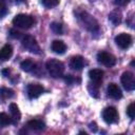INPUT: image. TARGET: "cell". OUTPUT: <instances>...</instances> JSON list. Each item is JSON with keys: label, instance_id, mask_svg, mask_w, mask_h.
<instances>
[{"label": "cell", "instance_id": "obj_1", "mask_svg": "<svg viewBox=\"0 0 135 135\" xmlns=\"http://www.w3.org/2000/svg\"><path fill=\"white\" fill-rule=\"evenodd\" d=\"M45 68L53 78L61 77L64 72V64L58 59H50L49 61H46Z\"/></svg>", "mask_w": 135, "mask_h": 135}, {"label": "cell", "instance_id": "obj_2", "mask_svg": "<svg viewBox=\"0 0 135 135\" xmlns=\"http://www.w3.org/2000/svg\"><path fill=\"white\" fill-rule=\"evenodd\" d=\"M34 23H35L34 18L26 14H18L13 19V24L16 27L23 28V30H27V28L32 27L34 25Z\"/></svg>", "mask_w": 135, "mask_h": 135}, {"label": "cell", "instance_id": "obj_3", "mask_svg": "<svg viewBox=\"0 0 135 135\" xmlns=\"http://www.w3.org/2000/svg\"><path fill=\"white\" fill-rule=\"evenodd\" d=\"M78 17H79V20L82 22L83 26H84L86 30H89V31L92 32V33L98 31V28H99L98 23H97V21H96L90 14H88L86 12H81V13L78 15Z\"/></svg>", "mask_w": 135, "mask_h": 135}, {"label": "cell", "instance_id": "obj_4", "mask_svg": "<svg viewBox=\"0 0 135 135\" xmlns=\"http://www.w3.org/2000/svg\"><path fill=\"white\" fill-rule=\"evenodd\" d=\"M21 43L23 45V47L25 50H27L28 52L33 53V54H40V46L38 44V42L36 41V39L31 36V35H25L23 36Z\"/></svg>", "mask_w": 135, "mask_h": 135}, {"label": "cell", "instance_id": "obj_5", "mask_svg": "<svg viewBox=\"0 0 135 135\" xmlns=\"http://www.w3.org/2000/svg\"><path fill=\"white\" fill-rule=\"evenodd\" d=\"M121 83L123 85V88L127 91H133L135 89V78H134V74L132 72H124L121 75Z\"/></svg>", "mask_w": 135, "mask_h": 135}, {"label": "cell", "instance_id": "obj_6", "mask_svg": "<svg viewBox=\"0 0 135 135\" xmlns=\"http://www.w3.org/2000/svg\"><path fill=\"white\" fill-rule=\"evenodd\" d=\"M132 41H133L132 36L130 34H127V33H121V34H119V35H117L115 37L116 44L122 50L129 49L131 46V44H132Z\"/></svg>", "mask_w": 135, "mask_h": 135}, {"label": "cell", "instance_id": "obj_7", "mask_svg": "<svg viewBox=\"0 0 135 135\" xmlns=\"http://www.w3.org/2000/svg\"><path fill=\"white\" fill-rule=\"evenodd\" d=\"M102 118L107 123H114L118 120V112L114 107H108L102 111Z\"/></svg>", "mask_w": 135, "mask_h": 135}, {"label": "cell", "instance_id": "obj_8", "mask_svg": "<svg viewBox=\"0 0 135 135\" xmlns=\"http://www.w3.org/2000/svg\"><path fill=\"white\" fill-rule=\"evenodd\" d=\"M97 60H98L99 63H101V64H103L105 66H109V68L115 65V63H116V58L112 54H110L108 52L98 53L97 54Z\"/></svg>", "mask_w": 135, "mask_h": 135}, {"label": "cell", "instance_id": "obj_9", "mask_svg": "<svg viewBox=\"0 0 135 135\" xmlns=\"http://www.w3.org/2000/svg\"><path fill=\"white\" fill-rule=\"evenodd\" d=\"M44 92V88L39 83H31L27 85V96L30 99L38 98Z\"/></svg>", "mask_w": 135, "mask_h": 135}, {"label": "cell", "instance_id": "obj_10", "mask_svg": "<svg viewBox=\"0 0 135 135\" xmlns=\"http://www.w3.org/2000/svg\"><path fill=\"white\" fill-rule=\"evenodd\" d=\"M107 92H108V95H109L111 98L115 99V100H118V99H120V98L122 97V92H121L120 88H119L116 83H113V82L110 83V84L108 85Z\"/></svg>", "mask_w": 135, "mask_h": 135}, {"label": "cell", "instance_id": "obj_11", "mask_svg": "<svg viewBox=\"0 0 135 135\" xmlns=\"http://www.w3.org/2000/svg\"><path fill=\"white\" fill-rule=\"evenodd\" d=\"M84 66V59L82 56H74L70 61V68L75 71H80Z\"/></svg>", "mask_w": 135, "mask_h": 135}, {"label": "cell", "instance_id": "obj_12", "mask_svg": "<svg viewBox=\"0 0 135 135\" xmlns=\"http://www.w3.org/2000/svg\"><path fill=\"white\" fill-rule=\"evenodd\" d=\"M51 49H52V51L54 53L61 55V54H64L65 53L66 45H65V43L62 40H54L52 42V44H51Z\"/></svg>", "mask_w": 135, "mask_h": 135}, {"label": "cell", "instance_id": "obj_13", "mask_svg": "<svg viewBox=\"0 0 135 135\" xmlns=\"http://www.w3.org/2000/svg\"><path fill=\"white\" fill-rule=\"evenodd\" d=\"M89 77L93 82L100 84V82L102 81V77H103V71H101L99 69L90 70L89 71Z\"/></svg>", "mask_w": 135, "mask_h": 135}, {"label": "cell", "instance_id": "obj_14", "mask_svg": "<svg viewBox=\"0 0 135 135\" xmlns=\"http://www.w3.org/2000/svg\"><path fill=\"white\" fill-rule=\"evenodd\" d=\"M13 55V47L11 44H5L0 49V61L8 60Z\"/></svg>", "mask_w": 135, "mask_h": 135}, {"label": "cell", "instance_id": "obj_15", "mask_svg": "<svg viewBox=\"0 0 135 135\" xmlns=\"http://www.w3.org/2000/svg\"><path fill=\"white\" fill-rule=\"evenodd\" d=\"M8 109H9V112H11V115H12L13 123H17V122L20 120V118H21V113H20V111H19L18 105H17L16 103L12 102V103L9 104Z\"/></svg>", "mask_w": 135, "mask_h": 135}, {"label": "cell", "instance_id": "obj_16", "mask_svg": "<svg viewBox=\"0 0 135 135\" xmlns=\"http://www.w3.org/2000/svg\"><path fill=\"white\" fill-rule=\"evenodd\" d=\"M26 126L32 129V130H35V131H42L45 129V124L42 120L40 119H32L30 121H27Z\"/></svg>", "mask_w": 135, "mask_h": 135}, {"label": "cell", "instance_id": "obj_17", "mask_svg": "<svg viewBox=\"0 0 135 135\" xmlns=\"http://www.w3.org/2000/svg\"><path fill=\"white\" fill-rule=\"evenodd\" d=\"M121 19H122V15H121V12L118 11V9H115V11L111 12L110 15H109V20L114 25H118L121 22Z\"/></svg>", "mask_w": 135, "mask_h": 135}, {"label": "cell", "instance_id": "obj_18", "mask_svg": "<svg viewBox=\"0 0 135 135\" xmlns=\"http://www.w3.org/2000/svg\"><path fill=\"white\" fill-rule=\"evenodd\" d=\"M36 64L32 59H25L20 63V68L24 71V72H32L35 69Z\"/></svg>", "mask_w": 135, "mask_h": 135}, {"label": "cell", "instance_id": "obj_19", "mask_svg": "<svg viewBox=\"0 0 135 135\" xmlns=\"http://www.w3.org/2000/svg\"><path fill=\"white\" fill-rule=\"evenodd\" d=\"M88 91H89L90 95L93 96L94 98H98L99 97V84L98 83H95V82L89 83Z\"/></svg>", "mask_w": 135, "mask_h": 135}, {"label": "cell", "instance_id": "obj_20", "mask_svg": "<svg viewBox=\"0 0 135 135\" xmlns=\"http://www.w3.org/2000/svg\"><path fill=\"white\" fill-rule=\"evenodd\" d=\"M13 123V119L6 113H0V128H4L8 124Z\"/></svg>", "mask_w": 135, "mask_h": 135}, {"label": "cell", "instance_id": "obj_21", "mask_svg": "<svg viewBox=\"0 0 135 135\" xmlns=\"http://www.w3.org/2000/svg\"><path fill=\"white\" fill-rule=\"evenodd\" d=\"M14 96V91L8 88H1L0 89V97L2 99H7Z\"/></svg>", "mask_w": 135, "mask_h": 135}, {"label": "cell", "instance_id": "obj_22", "mask_svg": "<svg viewBox=\"0 0 135 135\" xmlns=\"http://www.w3.org/2000/svg\"><path fill=\"white\" fill-rule=\"evenodd\" d=\"M51 30L56 34V35H62L63 33V26L59 22H53L51 24Z\"/></svg>", "mask_w": 135, "mask_h": 135}, {"label": "cell", "instance_id": "obj_23", "mask_svg": "<svg viewBox=\"0 0 135 135\" xmlns=\"http://www.w3.org/2000/svg\"><path fill=\"white\" fill-rule=\"evenodd\" d=\"M41 2L45 7L52 8V7H55L56 5H58L59 0H41Z\"/></svg>", "mask_w": 135, "mask_h": 135}, {"label": "cell", "instance_id": "obj_24", "mask_svg": "<svg viewBox=\"0 0 135 135\" xmlns=\"http://www.w3.org/2000/svg\"><path fill=\"white\" fill-rule=\"evenodd\" d=\"M127 114L131 119H134V117H135V104H134V102L130 103L129 107L127 108Z\"/></svg>", "mask_w": 135, "mask_h": 135}, {"label": "cell", "instance_id": "obj_25", "mask_svg": "<svg viewBox=\"0 0 135 135\" xmlns=\"http://www.w3.org/2000/svg\"><path fill=\"white\" fill-rule=\"evenodd\" d=\"M7 13V6L3 0H0V19H2Z\"/></svg>", "mask_w": 135, "mask_h": 135}, {"label": "cell", "instance_id": "obj_26", "mask_svg": "<svg viewBox=\"0 0 135 135\" xmlns=\"http://www.w3.org/2000/svg\"><path fill=\"white\" fill-rule=\"evenodd\" d=\"M9 36L13 37V38H20L21 33L18 32L17 30H15V28H11V30H9Z\"/></svg>", "mask_w": 135, "mask_h": 135}, {"label": "cell", "instance_id": "obj_27", "mask_svg": "<svg viewBox=\"0 0 135 135\" xmlns=\"http://www.w3.org/2000/svg\"><path fill=\"white\" fill-rule=\"evenodd\" d=\"M130 2V0H114V3L118 6H123L126 4H128Z\"/></svg>", "mask_w": 135, "mask_h": 135}, {"label": "cell", "instance_id": "obj_28", "mask_svg": "<svg viewBox=\"0 0 135 135\" xmlns=\"http://www.w3.org/2000/svg\"><path fill=\"white\" fill-rule=\"evenodd\" d=\"M64 81H65L68 84H71V83H73V82L75 81V79L73 78L72 75H66V76L64 77Z\"/></svg>", "mask_w": 135, "mask_h": 135}, {"label": "cell", "instance_id": "obj_29", "mask_svg": "<svg viewBox=\"0 0 135 135\" xmlns=\"http://www.w3.org/2000/svg\"><path fill=\"white\" fill-rule=\"evenodd\" d=\"M89 128H90V130L92 131V132H97V124L95 123V122H91L90 124H89Z\"/></svg>", "mask_w": 135, "mask_h": 135}, {"label": "cell", "instance_id": "obj_30", "mask_svg": "<svg viewBox=\"0 0 135 135\" xmlns=\"http://www.w3.org/2000/svg\"><path fill=\"white\" fill-rule=\"evenodd\" d=\"M2 73H3V75H4V76H7V75L9 74V70H3V71H2Z\"/></svg>", "mask_w": 135, "mask_h": 135}]
</instances>
